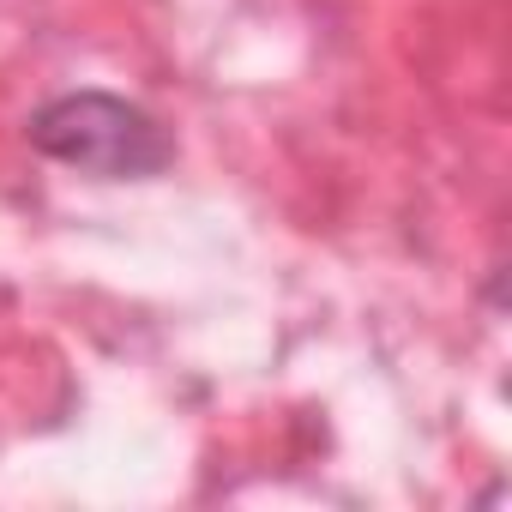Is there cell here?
Masks as SVG:
<instances>
[{
  "label": "cell",
  "instance_id": "1",
  "mask_svg": "<svg viewBox=\"0 0 512 512\" xmlns=\"http://www.w3.org/2000/svg\"><path fill=\"white\" fill-rule=\"evenodd\" d=\"M31 145L79 175H97V181H151L175 163V139L169 127L115 97V91H67V97H49L37 115H31Z\"/></svg>",
  "mask_w": 512,
  "mask_h": 512
}]
</instances>
